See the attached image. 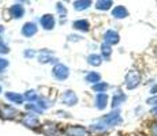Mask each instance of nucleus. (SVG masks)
<instances>
[{"label": "nucleus", "mask_w": 157, "mask_h": 136, "mask_svg": "<svg viewBox=\"0 0 157 136\" xmlns=\"http://www.w3.org/2000/svg\"><path fill=\"white\" fill-rule=\"evenodd\" d=\"M78 102V97L72 90H67V91L63 93L62 95V104L66 106H74Z\"/></svg>", "instance_id": "8"}, {"label": "nucleus", "mask_w": 157, "mask_h": 136, "mask_svg": "<svg viewBox=\"0 0 157 136\" xmlns=\"http://www.w3.org/2000/svg\"><path fill=\"white\" fill-rule=\"evenodd\" d=\"M21 123H22L25 127L32 128V129L40 128V120H38L37 116L33 113H25L22 116V119H21Z\"/></svg>", "instance_id": "5"}, {"label": "nucleus", "mask_w": 157, "mask_h": 136, "mask_svg": "<svg viewBox=\"0 0 157 136\" xmlns=\"http://www.w3.org/2000/svg\"><path fill=\"white\" fill-rule=\"evenodd\" d=\"M8 65V63H7V60H4V59H0V72L3 71L6 67Z\"/></svg>", "instance_id": "33"}, {"label": "nucleus", "mask_w": 157, "mask_h": 136, "mask_svg": "<svg viewBox=\"0 0 157 136\" xmlns=\"http://www.w3.org/2000/svg\"><path fill=\"white\" fill-rule=\"evenodd\" d=\"M38 106H40L41 109H43V110H45V109H48L51 106V105H52V102L51 101H48V99H44V98H40L38 99Z\"/></svg>", "instance_id": "26"}, {"label": "nucleus", "mask_w": 157, "mask_h": 136, "mask_svg": "<svg viewBox=\"0 0 157 136\" xmlns=\"http://www.w3.org/2000/svg\"><path fill=\"white\" fill-rule=\"evenodd\" d=\"M26 108L29 109V110H33V112H37V113H41L43 112V109H41L38 105H34V104H29L26 105Z\"/></svg>", "instance_id": "29"}, {"label": "nucleus", "mask_w": 157, "mask_h": 136, "mask_svg": "<svg viewBox=\"0 0 157 136\" xmlns=\"http://www.w3.org/2000/svg\"><path fill=\"white\" fill-rule=\"evenodd\" d=\"M19 112L15 108L10 106V105H0V117L3 120H14L19 116Z\"/></svg>", "instance_id": "3"}, {"label": "nucleus", "mask_w": 157, "mask_h": 136, "mask_svg": "<svg viewBox=\"0 0 157 136\" xmlns=\"http://www.w3.org/2000/svg\"><path fill=\"white\" fill-rule=\"evenodd\" d=\"M25 56L26 57H33V56H34V52H33V50H28V52L25 53Z\"/></svg>", "instance_id": "36"}, {"label": "nucleus", "mask_w": 157, "mask_h": 136, "mask_svg": "<svg viewBox=\"0 0 157 136\" xmlns=\"http://www.w3.org/2000/svg\"><path fill=\"white\" fill-rule=\"evenodd\" d=\"M0 93H2V86H0Z\"/></svg>", "instance_id": "38"}, {"label": "nucleus", "mask_w": 157, "mask_h": 136, "mask_svg": "<svg viewBox=\"0 0 157 136\" xmlns=\"http://www.w3.org/2000/svg\"><path fill=\"white\" fill-rule=\"evenodd\" d=\"M23 97H25V99H28L30 104H33L34 101H37V93H36L34 90H29V91H26V94Z\"/></svg>", "instance_id": "25"}, {"label": "nucleus", "mask_w": 157, "mask_h": 136, "mask_svg": "<svg viewBox=\"0 0 157 136\" xmlns=\"http://www.w3.org/2000/svg\"><path fill=\"white\" fill-rule=\"evenodd\" d=\"M107 105H108V94L107 93H101V94L96 95V108H97L98 110L105 109Z\"/></svg>", "instance_id": "13"}, {"label": "nucleus", "mask_w": 157, "mask_h": 136, "mask_svg": "<svg viewBox=\"0 0 157 136\" xmlns=\"http://www.w3.org/2000/svg\"><path fill=\"white\" fill-rule=\"evenodd\" d=\"M142 76L138 69H130L124 76V86L127 90H134L141 84Z\"/></svg>", "instance_id": "1"}, {"label": "nucleus", "mask_w": 157, "mask_h": 136, "mask_svg": "<svg viewBox=\"0 0 157 136\" xmlns=\"http://www.w3.org/2000/svg\"><path fill=\"white\" fill-rule=\"evenodd\" d=\"M90 129H93V131H96V132H101V131H105L107 127L102 123H98V124H93V125L90 127Z\"/></svg>", "instance_id": "27"}, {"label": "nucleus", "mask_w": 157, "mask_h": 136, "mask_svg": "<svg viewBox=\"0 0 157 136\" xmlns=\"http://www.w3.org/2000/svg\"><path fill=\"white\" fill-rule=\"evenodd\" d=\"M2 31H3V26H0V34H2Z\"/></svg>", "instance_id": "37"}, {"label": "nucleus", "mask_w": 157, "mask_h": 136, "mask_svg": "<svg viewBox=\"0 0 157 136\" xmlns=\"http://www.w3.org/2000/svg\"><path fill=\"white\" fill-rule=\"evenodd\" d=\"M150 113H152V116L157 117V106H155V108H152V109H150Z\"/></svg>", "instance_id": "35"}, {"label": "nucleus", "mask_w": 157, "mask_h": 136, "mask_svg": "<svg viewBox=\"0 0 157 136\" xmlns=\"http://www.w3.org/2000/svg\"><path fill=\"white\" fill-rule=\"evenodd\" d=\"M146 104L149 105V106H152V108L157 106V95H152V97H149V98L146 99Z\"/></svg>", "instance_id": "28"}, {"label": "nucleus", "mask_w": 157, "mask_h": 136, "mask_svg": "<svg viewBox=\"0 0 157 136\" xmlns=\"http://www.w3.org/2000/svg\"><path fill=\"white\" fill-rule=\"evenodd\" d=\"M112 4H113V3L111 2V0H98V2H96L94 7L97 8V10L107 11V10H109V8L112 7Z\"/></svg>", "instance_id": "19"}, {"label": "nucleus", "mask_w": 157, "mask_h": 136, "mask_svg": "<svg viewBox=\"0 0 157 136\" xmlns=\"http://www.w3.org/2000/svg\"><path fill=\"white\" fill-rule=\"evenodd\" d=\"M149 131H150V135L152 136H157V121H153L150 124Z\"/></svg>", "instance_id": "30"}, {"label": "nucleus", "mask_w": 157, "mask_h": 136, "mask_svg": "<svg viewBox=\"0 0 157 136\" xmlns=\"http://www.w3.org/2000/svg\"><path fill=\"white\" fill-rule=\"evenodd\" d=\"M112 17L116 18V19H124V18L128 17V10L124 6H116L112 10Z\"/></svg>", "instance_id": "11"}, {"label": "nucleus", "mask_w": 157, "mask_h": 136, "mask_svg": "<svg viewBox=\"0 0 157 136\" xmlns=\"http://www.w3.org/2000/svg\"><path fill=\"white\" fill-rule=\"evenodd\" d=\"M101 54H102V57H104V59L109 60L111 54H112V48H111V45L102 42V44H101Z\"/></svg>", "instance_id": "23"}, {"label": "nucleus", "mask_w": 157, "mask_h": 136, "mask_svg": "<svg viewBox=\"0 0 157 136\" xmlns=\"http://www.w3.org/2000/svg\"><path fill=\"white\" fill-rule=\"evenodd\" d=\"M90 6H92V2H89V0H77V2H74V8L77 11H83L86 10V8H89Z\"/></svg>", "instance_id": "20"}, {"label": "nucleus", "mask_w": 157, "mask_h": 136, "mask_svg": "<svg viewBox=\"0 0 157 136\" xmlns=\"http://www.w3.org/2000/svg\"><path fill=\"white\" fill-rule=\"evenodd\" d=\"M38 59H40V63H49V61H55V60H56V59H53L52 54H51V52H49V50H47V49L41 50Z\"/></svg>", "instance_id": "21"}, {"label": "nucleus", "mask_w": 157, "mask_h": 136, "mask_svg": "<svg viewBox=\"0 0 157 136\" xmlns=\"http://www.w3.org/2000/svg\"><path fill=\"white\" fill-rule=\"evenodd\" d=\"M72 27H74L75 30H81V31H89L90 25H89V22H87V20L79 19V20H75V22L72 23Z\"/></svg>", "instance_id": "17"}, {"label": "nucleus", "mask_w": 157, "mask_h": 136, "mask_svg": "<svg viewBox=\"0 0 157 136\" xmlns=\"http://www.w3.org/2000/svg\"><path fill=\"white\" fill-rule=\"evenodd\" d=\"M56 8H57V11H59V14L62 15V17H66V15H67V11H66V8L63 7V6L60 4V3L56 6Z\"/></svg>", "instance_id": "32"}, {"label": "nucleus", "mask_w": 157, "mask_h": 136, "mask_svg": "<svg viewBox=\"0 0 157 136\" xmlns=\"http://www.w3.org/2000/svg\"><path fill=\"white\" fill-rule=\"evenodd\" d=\"M8 46L7 45H6V42L2 40V38H0V53H8Z\"/></svg>", "instance_id": "31"}, {"label": "nucleus", "mask_w": 157, "mask_h": 136, "mask_svg": "<svg viewBox=\"0 0 157 136\" xmlns=\"http://www.w3.org/2000/svg\"><path fill=\"white\" fill-rule=\"evenodd\" d=\"M119 41H120V35H119V33L117 31H115V30H107L105 31V34H104V42L105 44H108V45H116V44H119Z\"/></svg>", "instance_id": "9"}, {"label": "nucleus", "mask_w": 157, "mask_h": 136, "mask_svg": "<svg viewBox=\"0 0 157 136\" xmlns=\"http://www.w3.org/2000/svg\"><path fill=\"white\" fill-rule=\"evenodd\" d=\"M22 34L25 35V37H33L34 34H37V26L33 22L25 23L22 27Z\"/></svg>", "instance_id": "12"}, {"label": "nucleus", "mask_w": 157, "mask_h": 136, "mask_svg": "<svg viewBox=\"0 0 157 136\" xmlns=\"http://www.w3.org/2000/svg\"><path fill=\"white\" fill-rule=\"evenodd\" d=\"M126 99H127V95L124 94L123 91H116V94L113 95V98H112V108L113 109H116V108H119L122 104H124L126 102Z\"/></svg>", "instance_id": "14"}, {"label": "nucleus", "mask_w": 157, "mask_h": 136, "mask_svg": "<svg viewBox=\"0 0 157 136\" xmlns=\"http://www.w3.org/2000/svg\"><path fill=\"white\" fill-rule=\"evenodd\" d=\"M40 23L43 26V29L45 30H52L55 27V18L51 14H45L40 18Z\"/></svg>", "instance_id": "10"}, {"label": "nucleus", "mask_w": 157, "mask_h": 136, "mask_svg": "<svg viewBox=\"0 0 157 136\" xmlns=\"http://www.w3.org/2000/svg\"><path fill=\"white\" fill-rule=\"evenodd\" d=\"M52 74H53V76H55L56 79L64 80V79H67V76H68V74H70V71H68V68L66 67V65H63V64H56L55 67H53V69H52Z\"/></svg>", "instance_id": "7"}, {"label": "nucleus", "mask_w": 157, "mask_h": 136, "mask_svg": "<svg viewBox=\"0 0 157 136\" xmlns=\"http://www.w3.org/2000/svg\"><path fill=\"white\" fill-rule=\"evenodd\" d=\"M10 14L15 19H19V18H22L23 14H25V8H23L22 4H14L13 7L10 8Z\"/></svg>", "instance_id": "16"}, {"label": "nucleus", "mask_w": 157, "mask_h": 136, "mask_svg": "<svg viewBox=\"0 0 157 136\" xmlns=\"http://www.w3.org/2000/svg\"><path fill=\"white\" fill-rule=\"evenodd\" d=\"M150 94H152V95H157V83H155L152 87H150Z\"/></svg>", "instance_id": "34"}, {"label": "nucleus", "mask_w": 157, "mask_h": 136, "mask_svg": "<svg viewBox=\"0 0 157 136\" xmlns=\"http://www.w3.org/2000/svg\"><path fill=\"white\" fill-rule=\"evenodd\" d=\"M87 63H89L90 65H93V67H98V65L102 63V56L97 53H92L87 56Z\"/></svg>", "instance_id": "18"}, {"label": "nucleus", "mask_w": 157, "mask_h": 136, "mask_svg": "<svg viewBox=\"0 0 157 136\" xmlns=\"http://www.w3.org/2000/svg\"><path fill=\"white\" fill-rule=\"evenodd\" d=\"M64 134L67 136H89V129L82 125H67Z\"/></svg>", "instance_id": "4"}, {"label": "nucleus", "mask_w": 157, "mask_h": 136, "mask_svg": "<svg viewBox=\"0 0 157 136\" xmlns=\"http://www.w3.org/2000/svg\"><path fill=\"white\" fill-rule=\"evenodd\" d=\"M6 98L8 99L10 102H13V104H23V101H25V97L21 95L19 93H13V91H8L6 93Z\"/></svg>", "instance_id": "15"}, {"label": "nucleus", "mask_w": 157, "mask_h": 136, "mask_svg": "<svg viewBox=\"0 0 157 136\" xmlns=\"http://www.w3.org/2000/svg\"><path fill=\"white\" fill-rule=\"evenodd\" d=\"M108 83H105V82H100V83L97 84H93V90H94L96 93H98V94H101V93H105L108 90Z\"/></svg>", "instance_id": "24"}, {"label": "nucleus", "mask_w": 157, "mask_h": 136, "mask_svg": "<svg viewBox=\"0 0 157 136\" xmlns=\"http://www.w3.org/2000/svg\"><path fill=\"white\" fill-rule=\"evenodd\" d=\"M101 123L104 124L105 127H116L123 123V119H122V116H120L119 110H113V112H111L109 114L102 117Z\"/></svg>", "instance_id": "2"}, {"label": "nucleus", "mask_w": 157, "mask_h": 136, "mask_svg": "<svg viewBox=\"0 0 157 136\" xmlns=\"http://www.w3.org/2000/svg\"><path fill=\"white\" fill-rule=\"evenodd\" d=\"M41 132L45 135V136H63V132L62 129L57 127V124L55 123H47L41 127L40 129Z\"/></svg>", "instance_id": "6"}, {"label": "nucleus", "mask_w": 157, "mask_h": 136, "mask_svg": "<svg viewBox=\"0 0 157 136\" xmlns=\"http://www.w3.org/2000/svg\"><path fill=\"white\" fill-rule=\"evenodd\" d=\"M85 79H86V82H89V83H92V84H97V83H100V80H101V75L98 74V72H89Z\"/></svg>", "instance_id": "22"}]
</instances>
